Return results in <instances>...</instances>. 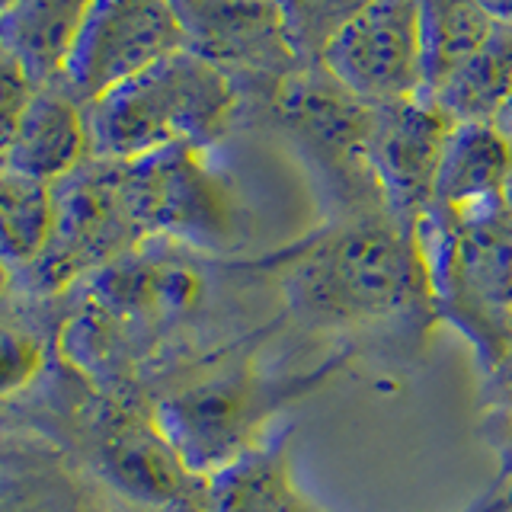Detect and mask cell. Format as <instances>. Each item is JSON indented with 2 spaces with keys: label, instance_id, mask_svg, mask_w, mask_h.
I'll return each instance as SVG.
<instances>
[{
  "label": "cell",
  "instance_id": "2",
  "mask_svg": "<svg viewBox=\"0 0 512 512\" xmlns=\"http://www.w3.org/2000/svg\"><path fill=\"white\" fill-rule=\"evenodd\" d=\"M237 106L234 77L183 48L87 106L90 154L132 164L176 144L212 148L231 128Z\"/></svg>",
  "mask_w": 512,
  "mask_h": 512
},
{
  "label": "cell",
  "instance_id": "26",
  "mask_svg": "<svg viewBox=\"0 0 512 512\" xmlns=\"http://www.w3.org/2000/svg\"><path fill=\"white\" fill-rule=\"evenodd\" d=\"M13 4H16V0H0V16H4Z\"/></svg>",
  "mask_w": 512,
  "mask_h": 512
},
{
  "label": "cell",
  "instance_id": "1",
  "mask_svg": "<svg viewBox=\"0 0 512 512\" xmlns=\"http://www.w3.org/2000/svg\"><path fill=\"white\" fill-rule=\"evenodd\" d=\"M285 304L311 330H368L436 314L416 231L391 212L343 215L288 256Z\"/></svg>",
  "mask_w": 512,
  "mask_h": 512
},
{
  "label": "cell",
  "instance_id": "7",
  "mask_svg": "<svg viewBox=\"0 0 512 512\" xmlns=\"http://www.w3.org/2000/svg\"><path fill=\"white\" fill-rule=\"evenodd\" d=\"M279 109L285 128L298 138L320 170L340 183L346 215L388 212L368 167L372 106L346 93L324 68H298L279 84Z\"/></svg>",
  "mask_w": 512,
  "mask_h": 512
},
{
  "label": "cell",
  "instance_id": "16",
  "mask_svg": "<svg viewBox=\"0 0 512 512\" xmlns=\"http://www.w3.org/2000/svg\"><path fill=\"white\" fill-rule=\"evenodd\" d=\"M420 4L423 96L436 93L500 26L477 0H416Z\"/></svg>",
  "mask_w": 512,
  "mask_h": 512
},
{
  "label": "cell",
  "instance_id": "24",
  "mask_svg": "<svg viewBox=\"0 0 512 512\" xmlns=\"http://www.w3.org/2000/svg\"><path fill=\"white\" fill-rule=\"evenodd\" d=\"M496 125L503 128V132L509 135V141H512V96H509V103L503 106V112L496 116Z\"/></svg>",
  "mask_w": 512,
  "mask_h": 512
},
{
  "label": "cell",
  "instance_id": "9",
  "mask_svg": "<svg viewBox=\"0 0 512 512\" xmlns=\"http://www.w3.org/2000/svg\"><path fill=\"white\" fill-rule=\"evenodd\" d=\"M320 68L368 106L423 96L420 4L372 0L327 48Z\"/></svg>",
  "mask_w": 512,
  "mask_h": 512
},
{
  "label": "cell",
  "instance_id": "3",
  "mask_svg": "<svg viewBox=\"0 0 512 512\" xmlns=\"http://www.w3.org/2000/svg\"><path fill=\"white\" fill-rule=\"evenodd\" d=\"M432 308L471 340L484 375L512 356V196L416 221Z\"/></svg>",
  "mask_w": 512,
  "mask_h": 512
},
{
  "label": "cell",
  "instance_id": "23",
  "mask_svg": "<svg viewBox=\"0 0 512 512\" xmlns=\"http://www.w3.org/2000/svg\"><path fill=\"white\" fill-rule=\"evenodd\" d=\"M500 26H512V0H477Z\"/></svg>",
  "mask_w": 512,
  "mask_h": 512
},
{
  "label": "cell",
  "instance_id": "25",
  "mask_svg": "<svg viewBox=\"0 0 512 512\" xmlns=\"http://www.w3.org/2000/svg\"><path fill=\"white\" fill-rule=\"evenodd\" d=\"M10 282H13V272H10L4 263H0V295L7 292V285H10Z\"/></svg>",
  "mask_w": 512,
  "mask_h": 512
},
{
  "label": "cell",
  "instance_id": "13",
  "mask_svg": "<svg viewBox=\"0 0 512 512\" xmlns=\"http://www.w3.org/2000/svg\"><path fill=\"white\" fill-rule=\"evenodd\" d=\"M512 196V141L496 122H458L432 186L439 212H468Z\"/></svg>",
  "mask_w": 512,
  "mask_h": 512
},
{
  "label": "cell",
  "instance_id": "10",
  "mask_svg": "<svg viewBox=\"0 0 512 512\" xmlns=\"http://www.w3.org/2000/svg\"><path fill=\"white\" fill-rule=\"evenodd\" d=\"M452 128L455 122L426 96L372 106L368 167L384 208L413 231L432 205V186Z\"/></svg>",
  "mask_w": 512,
  "mask_h": 512
},
{
  "label": "cell",
  "instance_id": "14",
  "mask_svg": "<svg viewBox=\"0 0 512 512\" xmlns=\"http://www.w3.org/2000/svg\"><path fill=\"white\" fill-rule=\"evenodd\" d=\"M93 0H16L0 16V52H7L36 87L55 84L84 29Z\"/></svg>",
  "mask_w": 512,
  "mask_h": 512
},
{
  "label": "cell",
  "instance_id": "5",
  "mask_svg": "<svg viewBox=\"0 0 512 512\" xmlns=\"http://www.w3.org/2000/svg\"><path fill=\"white\" fill-rule=\"evenodd\" d=\"M52 189L55 231L45 256L26 276L42 292H58L87 279L151 240L128 192L125 164L90 157L64 180L52 183Z\"/></svg>",
  "mask_w": 512,
  "mask_h": 512
},
{
  "label": "cell",
  "instance_id": "6",
  "mask_svg": "<svg viewBox=\"0 0 512 512\" xmlns=\"http://www.w3.org/2000/svg\"><path fill=\"white\" fill-rule=\"evenodd\" d=\"M205 151L176 144L125 164L128 192L148 237L173 240L196 253L234 247L240 231L234 192L208 164Z\"/></svg>",
  "mask_w": 512,
  "mask_h": 512
},
{
  "label": "cell",
  "instance_id": "4",
  "mask_svg": "<svg viewBox=\"0 0 512 512\" xmlns=\"http://www.w3.org/2000/svg\"><path fill=\"white\" fill-rule=\"evenodd\" d=\"M314 378H272L253 362H228L183 381L154 404L164 436L196 477H215L266 442V423Z\"/></svg>",
  "mask_w": 512,
  "mask_h": 512
},
{
  "label": "cell",
  "instance_id": "20",
  "mask_svg": "<svg viewBox=\"0 0 512 512\" xmlns=\"http://www.w3.org/2000/svg\"><path fill=\"white\" fill-rule=\"evenodd\" d=\"M480 423H484L490 448L503 461V471L512 474V356L487 372Z\"/></svg>",
  "mask_w": 512,
  "mask_h": 512
},
{
  "label": "cell",
  "instance_id": "19",
  "mask_svg": "<svg viewBox=\"0 0 512 512\" xmlns=\"http://www.w3.org/2000/svg\"><path fill=\"white\" fill-rule=\"evenodd\" d=\"M372 0H272L298 68H320L327 48Z\"/></svg>",
  "mask_w": 512,
  "mask_h": 512
},
{
  "label": "cell",
  "instance_id": "18",
  "mask_svg": "<svg viewBox=\"0 0 512 512\" xmlns=\"http://www.w3.org/2000/svg\"><path fill=\"white\" fill-rule=\"evenodd\" d=\"M512 96V26H496L487 45L474 58L426 96L448 119L458 122H496Z\"/></svg>",
  "mask_w": 512,
  "mask_h": 512
},
{
  "label": "cell",
  "instance_id": "22",
  "mask_svg": "<svg viewBox=\"0 0 512 512\" xmlns=\"http://www.w3.org/2000/svg\"><path fill=\"white\" fill-rule=\"evenodd\" d=\"M36 84L7 52H0V170L7 167L13 138L20 132V122L29 109Z\"/></svg>",
  "mask_w": 512,
  "mask_h": 512
},
{
  "label": "cell",
  "instance_id": "12",
  "mask_svg": "<svg viewBox=\"0 0 512 512\" xmlns=\"http://www.w3.org/2000/svg\"><path fill=\"white\" fill-rule=\"evenodd\" d=\"M90 157L87 106L77 103L61 80L36 87L20 132L13 138L7 170L36 176L42 183H58Z\"/></svg>",
  "mask_w": 512,
  "mask_h": 512
},
{
  "label": "cell",
  "instance_id": "17",
  "mask_svg": "<svg viewBox=\"0 0 512 512\" xmlns=\"http://www.w3.org/2000/svg\"><path fill=\"white\" fill-rule=\"evenodd\" d=\"M55 231V189L36 176L0 170V263L26 279Z\"/></svg>",
  "mask_w": 512,
  "mask_h": 512
},
{
  "label": "cell",
  "instance_id": "15",
  "mask_svg": "<svg viewBox=\"0 0 512 512\" xmlns=\"http://www.w3.org/2000/svg\"><path fill=\"white\" fill-rule=\"evenodd\" d=\"M288 432L240 455L205 487V512H320L295 484Z\"/></svg>",
  "mask_w": 512,
  "mask_h": 512
},
{
  "label": "cell",
  "instance_id": "21",
  "mask_svg": "<svg viewBox=\"0 0 512 512\" xmlns=\"http://www.w3.org/2000/svg\"><path fill=\"white\" fill-rule=\"evenodd\" d=\"M45 368V346L26 330H0V397L26 391Z\"/></svg>",
  "mask_w": 512,
  "mask_h": 512
},
{
  "label": "cell",
  "instance_id": "8",
  "mask_svg": "<svg viewBox=\"0 0 512 512\" xmlns=\"http://www.w3.org/2000/svg\"><path fill=\"white\" fill-rule=\"evenodd\" d=\"M183 48L189 36L173 0H93L58 80L90 106Z\"/></svg>",
  "mask_w": 512,
  "mask_h": 512
},
{
  "label": "cell",
  "instance_id": "11",
  "mask_svg": "<svg viewBox=\"0 0 512 512\" xmlns=\"http://www.w3.org/2000/svg\"><path fill=\"white\" fill-rule=\"evenodd\" d=\"M96 452L109 484L141 503L164 506L180 500L189 490V480L196 477L164 436L154 410L141 413L122 407L109 413L96 436Z\"/></svg>",
  "mask_w": 512,
  "mask_h": 512
}]
</instances>
